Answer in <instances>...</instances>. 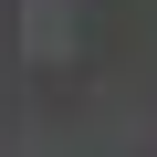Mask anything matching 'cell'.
I'll return each mask as SVG.
<instances>
[{"label":"cell","mask_w":157,"mask_h":157,"mask_svg":"<svg viewBox=\"0 0 157 157\" xmlns=\"http://www.w3.org/2000/svg\"><path fill=\"white\" fill-rule=\"evenodd\" d=\"M21 42L52 63V52H73V11H63V0H32V11H21Z\"/></svg>","instance_id":"1"}]
</instances>
